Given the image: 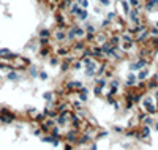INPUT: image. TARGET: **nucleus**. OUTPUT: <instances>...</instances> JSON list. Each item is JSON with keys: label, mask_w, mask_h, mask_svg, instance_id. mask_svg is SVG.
Returning <instances> with one entry per match:
<instances>
[{"label": "nucleus", "mask_w": 158, "mask_h": 150, "mask_svg": "<svg viewBox=\"0 0 158 150\" xmlns=\"http://www.w3.org/2000/svg\"><path fill=\"white\" fill-rule=\"evenodd\" d=\"M136 84H138V76H136V73L130 71V73L125 76V81H123V85H125L126 89H131V87H134V85H136Z\"/></svg>", "instance_id": "9"}, {"label": "nucleus", "mask_w": 158, "mask_h": 150, "mask_svg": "<svg viewBox=\"0 0 158 150\" xmlns=\"http://www.w3.org/2000/svg\"><path fill=\"white\" fill-rule=\"evenodd\" d=\"M52 41H55L57 44H65L66 43V30L57 26L52 30Z\"/></svg>", "instance_id": "3"}, {"label": "nucleus", "mask_w": 158, "mask_h": 150, "mask_svg": "<svg viewBox=\"0 0 158 150\" xmlns=\"http://www.w3.org/2000/svg\"><path fill=\"white\" fill-rule=\"evenodd\" d=\"M103 87H100V85H95L93 87V95L95 96H101V95H103Z\"/></svg>", "instance_id": "35"}, {"label": "nucleus", "mask_w": 158, "mask_h": 150, "mask_svg": "<svg viewBox=\"0 0 158 150\" xmlns=\"http://www.w3.org/2000/svg\"><path fill=\"white\" fill-rule=\"evenodd\" d=\"M153 26H155V27H157V29H158V19H157V21H155V22H153Z\"/></svg>", "instance_id": "43"}, {"label": "nucleus", "mask_w": 158, "mask_h": 150, "mask_svg": "<svg viewBox=\"0 0 158 150\" xmlns=\"http://www.w3.org/2000/svg\"><path fill=\"white\" fill-rule=\"evenodd\" d=\"M149 33H150V38H155V36H158V29L152 24V26H149Z\"/></svg>", "instance_id": "33"}, {"label": "nucleus", "mask_w": 158, "mask_h": 150, "mask_svg": "<svg viewBox=\"0 0 158 150\" xmlns=\"http://www.w3.org/2000/svg\"><path fill=\"white\" fill-rule=\"evenodd\" d=\"M115 2H117V5L120 7V10H122V14L126 17L130 14V11H131V7H130L128 0H115Z\"/></svg>", "instance_id": "14"}, {"label": "nucleus", "mask_w": 158, "mask_h": 150, "mask_svg": "<svg viewBox=\"0 0 158 150\" xmlns=\"http://www.w3.org/2000/svg\"><path fill=\"white\" fill-rule=\"evenodd\" d=\"M14 52H11L9 49H0V60H5V62H11L14 59Z\"/></svg>", "instance_id": "17"}, {"label": "nucleus", "mask_w": 158, "mask_h": 150, "mask_svg": "<svg viewBox=\"0 0 158 150\" xmlns=\"http://www.w3.org/2000/svg\"><path fill=\"white\" fill-rule=\"evenodd\" d=\"M28 74H30L32 77H38L40 76V71H38V68L35 67V65H30V67H28Z\"/></svg>", "instance_id": "29"}, {"label": "nucleus", "mask_w": 158, "mask_h": 150, "mask_svg": "<svg viewBox=\"0 0 158 150\" xmlns=\"http://www.w3.org/2000/svg\"><path fill=\"white\" fill-rule=\"evenodd\" d=\"M73 3H74V0H60L59 2V10L57 11H68Z\"/></svg>", "instance_id": "19"}, {"label": "nucleus", "mask_w": 158, "mask_h": 150, "mask_svg": "<svg viewBox=\"0 0 158 150\" xmlns=\"http://www.w3.org/2000/svg\"><path fill=\"white\" fill-rule=\"evenodd\" d=\"M117 17H119V13H117V11H107L106 13V19H109L111 22H114Z\"/></svg>", "instance_id": "31"}, {"label": "nucleus", "mask_w": 158, "mask_h": 150, "mask_svg": "<svg viewBox=\"0 0 158 150\" xmlns=\"http://www.w3.org/2000/svg\"><path fill=\"white\" fill-rule=\"evenodd\" d=\"M79 136H81V130H78V128H73V130H70L68 133L65 134V142L76 145V144H78Z\"/></svg>", "instance_id": "5"}, {"label": "nucleus", "mask_w": 158, "mask_h": 150, "mask_svg": "<svg viewBox=\"0 0 158 150\" xmlns=\"http://www.w3.org/2000/svg\"><path fill=\"white\" fill-rule=\"evenodd\" d=\"M76 3H78L81 8H84V10H88V7H90V0H78Z\"/></svg>", "instance_id": "32"}, {"label": "nucleus", "mask_w": 158, "mask_h": 150, "mask_svg": "<svg viewBox=\"0 0 158 150\" xmlns=\"http://www.w3.org/2000/svg\"><path fill=\"white\" fill-rule=\"evenodd\" d=\"M79 11H81V7H79V5H78V3H76V2H74V3H73L71 7H70V10H68V14H70V16H71V17H76V16H78V13H79Z\"/></svg>", "instance_id": "23"}, {"label": "nucleus", "mask_w": 158, "mask_h": 150, "mask_svg": "<svg viewBox=\"0 0 158 150\" xmlns=\"http://www.w3.org/2000/svg\"><path fill=\"white\" fill-rule=\"evenodd\" d=\"M107 38H109V35H107L104 30H98V32L95 33V44H98V46L104 44V43L107 41Z\"/></svg>", "instance_id": "10"}, {"label": "nucleus", "mask_w": 158, "mask_h": 150, "mask_svg": "<svg viewBox=\"0 0 158 150\" xmlns=\"http://www.w3.org/2000/svg\"><path fill=\"white\" fill-rule=\"evenodd\" d=\"M70 101V100H68ZM70 104H71V111H81L82 109V106H84V103L82 101H79V100H74V101H70Z\"/></svg>", "instance_id": "26"}, {"label": "nucleus", "mask_w": 158, "mask_h": 150, "mask_svg": "<svg viewBox=\"0 0 158 150\" xmlns=\"http://www.w3.org/2000/svg\"><path fill=\"white\" fill-rule=\"evenodd\" d=\"M47 62H49L51 67H57V65H60V62H62V59H59L55 54H52L49 59H47Z\"/></svg>", "instance_id": "27"}, {"label": "nucleus", "mask_w": 158, "mask_h": 150, "mask_svg": "<svg viewBox=\"0 0 158 150\" xmlns=\"http://www.w3.org/2000/svg\"><path fill=\"white\" fill-rule=\"evenodd\" d=\"M150 134H152V126L139 125V139H149Z\"/></svg>", "instance_id": "12"}, {"label": "nucleus", "mask_w": 158, "mask_h": 150, "mask_svg": "<svg viewBox=\"0 0 158 150\" xmlns=\"http://www.w3.org/2000/svg\"><path fill=\"white\" fill-rule=\"evenodd\" d=\"M82 27L85 29V33H88V35H95V33L98 32V29L95 27V24L88 22V21H85V22H82Z\"/></svg>", "instance_id": "18"}, {"label": "nucleus", "mask_w": 158, "mask_h": 150, "mask_svg": "<svg viewBox=\"0 0 158 150\" xmlns=\"http://www.w3.org/2000/svg\"><path fill=\"white\" fill-rule=\"evenodd\" d=\"M52 54H54V51H52V46H40V51H38V55H40L41 59H49Z\"/></svg>", "instance_id": "13"}, {"label": "nucleus", "mask_w": 158, "mask_h": 150, "mask_svg": "<svg viewBox=\"0 0 158 150\" xmlns=\"http://www.w3.org/2000/svg\"><path fill=\"white\" fill-rule=\"evenodd\" d=\"M49 38H52V30H49L47 27L38 32V40H49Z\"/></svg>", "instance_id": "20"}, {"label": "nucleus", "mask_w": 158, "mask_h": 150, "mask_svg": "<svg viewBox=\"0 0 158 150\" xmlns=\"http://www.w3.org/2000/svg\"><path fill=\"white\" fill-rule=\"evenodd\" d=\"M14 120H16L14 112H11L9 109H6V108L0 109V122H2V123H13Z\"/></svg>", "instance_id": "4"}, {"label": "nucleus", "mask_w": 158, "mask_h": 150, "mask_svg": "<svg viewBox=\"0 0 158 150\" xmlns=\"http://www.w3.org/2000/svg\"><path fill=\"white\" fill-rule=\"evenodd\" d=\"M155 104H157V109H158V100H155Z\"/></svg>", "instance_id": "44"}, {"label": "nucleus", "mask_w": 158, "mask_h": 150, "mask_svg": "<svg viewBox=\"0 0 158 150\" xmlns=\"http://www.w3.org/2000/svg\"><path fill=\"white\" fill-rule=\"evenodd\" d=\"M150 63H152V60H149V59H144V57H136L134 60H131V62H130L128 68H130V71H133V73H138V71H139V70H142V68L150 67Z\"/></svg>", "instance_id": "2"}, {"label": "nucleus", "mask_w": 158, "mask_h": 150, "mask_svg": "<svg viewBox=\"0 0 158 150\" xmlns=\"http://www.w3.org/2000/svg\"><path fill=\"white\" fill-rule=\"evenodd\" d=\"M112 130H114V133H117V134H123V133H125V126H120V125H115Z\"/></svg>", "instance_id": "37"}, {"label": "nucleus", "mask_w": 158, "mask_h": 150, "mask_svg": "<svg viewBox=\"0 0 158 150\" xmlns=\"http://www.w3.org/2000/svg\"><path fill=\"white\" fill-rule=\"evenodd\" d=\"M70 112H71V111L59 112V115H57V118H55V125H57V126H66V125L70 123Z\"/></svg>", "instance_id": "7"}, {"label": "nucleus", "mask_w": 158, "mask_h": 150, "mask_svg": "<svg viewBox=\"0 0 158 150\" xmlns=\"http://www.w3.org/2000/svg\"><path fill=\"white\" fill-rule=\"evenodd\" d=\"M142 11H145L149 14L153 13V11H158V0H144Z\"/></svg>", "instance_id": "8"}, {"label": "nucleus", "mask_w": 158, "mask_h": 150, "mask_svg": "<svg viewBox=\"0 0 158 150\" xmlns=\"http://www.w3.org/2000/svg\"><path fill=\"white\" fill-rule=\"evenodd\" d=\"M88 87H85V85H82L81 89L76 92V95H78V100L79 101H82V103H87L88 101Z\"/></svg>", "instance_id": "11"}, {"label": "nucleus", "mask_w": 158, "mask_h": 150, "mask_svg": "<svg viewBox=\"0 0 158 150\" xmlns=\"http://www.w3.org/2000/svg\"><path fill=\"white\" fill-rule=\"evenodd\" d=\"M40 77H41L43 81H46V79H47V73H46V71H40Z\"/></svg>", "instance_id": "39"}, {"label": "nucleus", "mask_w": 158, "mask_h": 150, "mask_svg": "<svg viewBox=\"0 0 158 150\" xmlns=\"http://www.w3.org/2000/svg\"><path fill=\"white\" fill-rule=\"evenodd\" d=\"M98 3H100V7L107 8V7H111V3H112V0H98Z\"/></svg>", "instance_id": "36"}, {"label": "nucleus", "mask_w": 158, "mask_h": 150, "mask_svg": "<svg viewBox=\"0 0 158 150\" xmlns=\"http://www.w3.org/2000/svg\"><path fill=\"white\" fill-rule=\"evenodd\" d=\"M51 134L55 137H62V131H60V126H54L52 130H51Z\"/></svg>", "instance_id": "34"}, {"label": "nucleus", "mask_w": 158, "mask_h": 150, "mask_svg": "<svg viewBox=\"0 0 158 150\" xmlns=\"http://www.w3.org/2000/svg\"><path fill=\"white\" fill-rule=\"evenodd\" d=\"M27 114H28V117H30V118H35V115L38 114V111L32 108V109H28V111H27Z\"/></svg>", "instance_id": "38"}, {"label": "nucleus", "mask_w": 158, "mask_h": 150, "mask_svg": "<svg viewBox=\"0 0 158 150\" xmlns=\"http://www.w3.org/2000/svg\"><path fill=\"white\" fill-rule=\"evenodd\" d=\"M120 85H122V81L119 79V77H111L109 82H107V87H115V89H120Z\"/></svg>", "instance_id": "25"}, {"label": "nucleus", "mask_w": 158, "mask_h": 150, "mask_svg": "<svg viewBox=\"0 0 158 150\" xmlns=\"http://www.w3.org/2000/svg\"><path fill=\"white\" fill-rule=\"evenodd\" d=\"M70 30L74 33L76 40H84L85 35H87V33H85V29L82 27V24H78V22H76V24H71V26H70Z\"/></svg>", "instance_id": "6"}, {"label": "nucleus", "mask_w": 158, "mask_h": 150, "mask_svg": "<svg viewBox=\"0 0 158 150\" xmlns=\"http://www.w3.org/2000/svg\"><path fill=\"white\" fill-rule=\"evenodd\" d=\"M107 41L111 43L112 48H119L120 43H122V36H120V33H111L109 38H107Z\"/></svg>", "instance_id": "15"}, {"label": "nucleus", "mask_w": 158, "mask_h": 150, "mask_svg": "<svg viewBox=\"0 0 158 150\" xmlns=\"http://www.w3.org/2000/svg\"><path fill=\"white\" fill-rule=\"evenodd\" d=\"M136 76H138V81H147L149 77L152 76L150 74V67H145V68H142V70H139L138 73H136Z\"/></svg>", "instance_id": "16"}, {"label": "nucleus", "mask_w": 158, "mask_h": 150, "mask_svg": "<svg viewBox=\"0 0 158 150\" xmlns=\"http://www.w3.org/2000/svg\"><path fill=\"white\" fill-rule=\"evenodd\" d=\"M128 3L131 8H139V10H142V7H144L142 0H128Z\"/></svg>", "instance_id": "28"}, {"label": "nucleus", "mask_w": 158, "mask_h": 150, "mask_svg": "<svg viewBox=\"0 0 158 150\" xmlns=\"http://www.w3.org/2000/svg\"><path fill=\"white\" fill-rule=\"evenodd\" d=\"M68 71H71V62L62 60L60 62V73H68Z\"/></svg>", "instance_id": "24"}, {"label": "nucleus", "mask_w": 158, "mask_h": 150, "mask_svg": "<svg viewBox=\"0 0 158 150\" xmlns=\"http://www.w3.org/2000/svg\"><path fill=\"white\" fill-rule=\"evenodd\" d=\"M141 108H142V111H145L147 114H150V115H155V114H158V109H157V104H155V98H153V95H147L145 93L144 96H142V100H141Z\"/></svg>", "instance_id": "1"}, {"label": "nucleus", "mask_w": 158, "mask_h": 150, "mask_svg": "<svg viewBox=\"0 0 158 150\" xmlns=\"http://www.w3.org/2000/svg\"><path fill=\"white\" fill-rule=\"evenodd\" d=\"M153 130H155V131H158V120H155V123H153Z\"/></svg>", "instance_id": "42"}, {"label": "nucleus", "mask_w": 158, "mask_h": 150, "mask_svg": "<svg viewBox=\"0 0 158 150\" xmlns=\"http://www.w3.org/2000/svg\"><path fill=\"white\" fill-rule=\"evenodd\" d=\"M74 19L78 21V22H81V24H82V22H85V21L88 19V11H87V10H84V8H81V11L78 13V16H76Z\"/></svg>", "instance_id": "21"}, {"label": "nucleus", "mask_w": 158, "mask_h": 150, "mask_svg": "<svg viewBox=\"0 0 158 150\" xmlns=\"http://www.w3.org/2000/svg\"><path fill=\"white\" fill-rule=\"evenodd\" d=\"M65 150H73V144H68V142H65Z\"/></svg>", "instance_id": "41"}, {"label": "nucleus", "mask_w": 158, "mask_h": 150, "mask_svg": "<svg viewBox=\"0 0 158 150\" xmlns=\"http://www.w3.org/2000/svg\"><path fill=\"white\" fill-rule=\"evenodd\" d=\"M147 44L150 46V48L153 49V51H158V36H155V38H150Z\"/></svg>", "instance_id": "30"}, {"label": "nucleus", "mask_w": 158, "mask_h": 150, "mask_svg": "<svg viewBox=\"0 0 158 150\" xmlns=\"http://www.w3.org/2000/svg\"><path fill=\"white\" fill-rule=\"evenodd\" d=\"M6 79H8V81H13V82L19 81V71H18V70H9V71H6Z\"/></svg>", "instance_id": "22"}, {"label": "nucleus", "mask_w": 158, "mask_h": 150, "mask_svg": "<svg viewBox=\"0 0 158 150\" xmlns=\"http://www.w3.org/2000/svg\"><path fill=\"white\" fill-rule=\"evenodd\" d=\"M0 76H2V74H0Z\"/></svg>", "instance_id": "45"}, {"label": "nucleus", "mask_w": 158, "mask_h": 150, "mask_svg": "<svg viewBox=\"0 0 158 150\" xmlns=\"http://www.w3.org/2000/svg\"><path fill=\"white\" fill-rule=\"evenodd\" d=\"M88 150H97V142H95V141H92V142H90V147H88Z\"/></svg>", "instance_id": "40"}]
</instances>
